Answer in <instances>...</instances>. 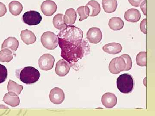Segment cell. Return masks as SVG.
I'll list each match as a JSON object with an SVG mask.
<instances>
[{
    "label": "cell",
    "instance_id": "52a82bcc",
    "mask_svg": "<svg viewBox=\"0 0 155 116\" xmlns=\"http://www.w3.org/2000/svg\"><path fill=\"white\" fill-rule=\"evenodd\" d=\"M55 62V59L50 54L43 55L39 59L38 65L40 68L44 71H48L53 69Z\"/></svg>",
    "mask_w": 155,
    "mask_h": 116
},
{
    "label": "cell",
    "instance_id": "9a60e30c",
    "mask_svg": "<svg viewBox=\"0 0 155 116\" xmlns=\"http://www.w3.org/2000/svg\"><path fill=\"white\" fill-rule=\"evenodd\" d=\"M121 44L117 43H111L104 46L103 50L105 52L110 54L116 55L119 54L122 50Z\"/></svg>",
    "mask_w": 155,
    "mask_h": 116
},
{
    "label": "cell",
    "instance_id": "8fae6325",
    "mask_svg": "<svg viewBox=\"0 0 155 116\" xmlns=\"http://www.w3.org/2000/svg\"><path fill=\"white\" fill-rule=\"evenodd\" d=\"M71 68V65L66 60L63 59L57 62L55 72L60 77H64L68 74Z\"/></svg>",
    "mask_w": 155,
    "mask_h": 116
},
{
    "label": "cell",
    "instance_id": "836d02e7",
    "mask_svg": "<svg viewBox=\"0 0 155 116\" xmlns=\"http://www.w3.org/2000/svg\"><path fill=\"white\" fill-rule=\"evenodd\" d=\"M0 108H9L7 107L5 105H0Z\"/></svg>",
    "mask_w": 155,
    "mask_h": 116
},
{
    "label": "cell",
    "instance_id": "e0dca14e",
    "mask_svg": "<svg viewBox=\"0 0 155 116\" xmlns=\"http://www.w3.org/2000/svg\"><path fill=\"white\" fill-rule=\"evenodd\" d=\"M3 101L12 107L17 106L20 103L19 97L15 93L12 92L6 93L3 98Z\"/></svg>",
    "mask_w": 155,
    "mask_h": 116
},
{
    "label": "cell",
    "instance_id": "4dcf8cb0",
    "mask_svg": "<svg viewBox=\"0 0 155 116\" xmlns=\"http://www.w3.org/2000/svg\"><path fill=\"white\" fill-rule=\"evenodd\" d=\"M7 11L5 5L0 2V17H4L7 13Z\"/></svg>",
    "mask_w": 155,
    "mask_h": 116
},
{
    "label": "cell",
    "instance_id": "2e32d148",
    "mask_svg": "<svg viewBox=\"0 0 155 116\" xmlns=\"http://www.w3.org/2000/svg\"><path fill=\"white\" fill-rule=\"evenodd\" d=\"M20 37L23 42L27 45L33 44L36 40V37L34 33L28 29L22 31Z\"/></svg>",
    "mask_w": 155,
    "mask_h": 116
},
{
    "label": "cell",
    "instance_id": "7a4b0ae2",
    "mask_svg": "<svg viewBox=\"0 0 155 116\" xmlns=\"http://www.w3.org/2000/svg\"><path fill=\"white\" fill-rule=\"evenodd\" d=\"M16 75L22 83L31 84L38 81L40 74L38 70L34 67L28 66L17 70Z\"/></svg>",
    "mask_w": 155,
    "mask_h": 116
},
{
    "label": "cell",
    "instance_id": "3957f363",
    "mask_svg": "<svg viewBox=\"0 0 155 116\" xmlns=\"http://www.w3.org/2000/svg\"><path fill=\"white\" fill-rule=\"evenodd\" d=\"M117 88L124 94H128L133 90L134 81L133 77L129 74H124L118 77L116 81Z\"/></svg>",
    "mask_w": 155,
    "mask_h": 116
},
{
    "label": "cell",
    "instance_id": "8992f818",
    "mask_svg": "<svg viewBox=\"0 0 155 116\" xmlns=\"http://www.w3.org/2000/svg\"><path fill=\"white\" fill-rule=\"evenodd\" d=\"M116 66L117 70L120 72L129 71L131 69L132 62L130 56L127 54H124L119 57H117Z\"/></svg>",
    "mask_w": 155,
    "mask_h": 116
},
{
    "label": "cell",
    "instance_id": "5b68a950",
    "mask_svg": "<svg viewBox=\"0 0 155 116\" xmlns=\"http://www.w3.org/2000/svg\"><path fill=\"white\" fill-rule=\"evenodd\" d=\"M42 19L41 15L37 11H30L25 12L22 17L23 22L28 25H36L40 23Z\"/></svg>",
    "mask_w": 155,
    "mask_h": 116
},
{
    "label": "cell",
    "instance_id": "cb8c5ba5",
    "mask_svg": "<svg viewBox=\"0 0 155 116\" xmlns=\"http://www.w3.org/2000/svg\"><path fill=\"white\" fill-rule=\"evenodd\" d=\"M14 53L9 49H2L0 51V62L9 63L13 59Z\"/></svg>",
    "mask_w": 155,
    "mask_h": 116
},
{
    "label": "cell",
    "instance_id": "484cf974",
    "mask_svg": "<svg viewBox=\"0 0 155 116\" xmlns=\"http://www.w3.org/2000/svg\"><path fill=\"white\" fill-rule=\"evenodd\" d=\"M77 12L80 18L79 19L80 22L86 19L89 17V10L88 7L85 6H81L77 9Z\"/></svg>",
    "mask_w": 155,
    "mask_h": 116
},
{
    "label": "cell",
    "instance_id": "4fadbf2b",
    "mask_svg": "<svg viewBox=\"0 0 155 116\" xmlns=\"http://www.w3.org/2000/svg\"><path fill=\"white\" fill-rule=\"evenodd\" d=\"M19 41L14 37H9L5 40L2 45V49L7 48L14 53L19 47Z\"/></svg>",
    "mask_w": 155,
    "mask_h": 116
},
{
    "label": "cell",
    "instance_id": "6da1fadb",
    "mask_svg": "<svg viewBox=\"0 0 155 116\" xmlns=\"http://www.w3.org/2000/svg\"><path fill=\"white\" fill-rule=\"evenodd\" d=\"M58 40L61 57L72 66L90 53V46L84 40H66L58 37Z\"/></svg>",
    "mask_w": 155,
    "mask_h": 116
},
{
    "label": "cell",
    "instance_id": "f1b7e54d",
    "mask_svg": "<svg viewBox=\"0 0 155 116\" xmlns=\"http://www.w3.org/2000/svg\"><path fill=\"white\" fill-rule=\"evenodd\" d=\"M116 58H115L111 60L110 63L109 64V69L110 72H111L112 74H114V75H116V74H119L120 73V72L117 70L116 69Z\"/></svg>",
    "mask_w": 155,
    "mask_h": 116
},
{
    "label": "cell",
    "instance_id": "7c38bea8",
    "mask_svg": "<svg viewBox=\"0 0 155 116\" xmlns=\"http://www.w3.org/2000/svg\"><path fill=\"white\" fill-rule=\"evenodd\" d=\"M102 103L106 108H111L116 105L117 98L116 95L111 92H107L102 97Z\"/></svg>",
    "mask_w": 155,
    "mask_h": 116
},
{
    "label": "cell",
    "instance_id": "83f0119b",
    "mask_svg": "<svg viewBox=\"0 0 155 116\" xmlns=\"http://www.w3.org/2000/svg\"><path fill=\"white\" fill-rule=\"evenodd\" d=\"M8 70L4 65L0 64V84L4 83L8 77Z\"/></svg>",
    "mask_w": 155,
    "mask_h": 116
},
{
    "label": "cell",
    "instance_id": "ac0fdd59",
    "mask_svg": "<svg viewBox=\"0 0 155 116\" xmlns=\"http://www.w3.org/2000/svg\"><path fill=\"white\" fill-rule=\"evenodd\" d=\"M77 18L76 11L73 8L67 9L64 16V23L67 25H72L75 24Z\"/></svg>",
    "mask_w": 155,
    "mask_h": 116
},
{
    "label": "cell",
    "instance_id": "277c9868",
    "mask_svg": "<svg viewBox=\"0 0 155 116\" xmlns=\"http://www.w3.org/2000/svg\"><path fill=\"white\" fill-rule=\"evenodd\" d=\"M41 41L47 49L54 50L58 46V37L54 32L46 31L42 35Z\"/></svg>",
    "mask_w": 155,
    "mask_h": 116
},
{
    "label": "cell",
    "instance_id": "f546056e",
    "mask_svg": "<svg viewBox=\"0 0 155 116\" xmlns=\"http://www.w3.org/2000/svg\"><path fill=\"white\" fill-rule=\"evenodd\" d=\"M140 29L145 34H147V19H143L140 22Z\"/></svg>",
    "mask_w": 155,
    "mask_h": 116
},
{
    "label": "cell",
    "instance_id": "ffe728a7",
    "mask_svg": "<svg viewBox=\"0 0 155 116\" xmlns=\"http://www.w3.org/2000/svg\"><path fill=\"white\" fill-rule=\"evenodd\" d=\"M102 4L105 12L109 14L115 12L118 6L117 0H102Z\"/></svg>",
    "mask_w": 155,
    "mask_h": 116
},
{
    "label": "cell",
    "instance_id": "1f68e13d",
    "mask_svg": "<svg viewBox=\"0 0 155 116\" xmlns=\"http://www.w3.org/2000/svg\"><path fill=\"white\" fill-rule=\"evenodd\" d=\"M143 1L144 0H128V2L131 5L134 7H138Z\"/></svg>",
    "mask_w": 155,
    "mask_h": 116
},
{
    "label": "cell",
    "instance_id": "7402d4cb",
    "mask_svg": "<svg viewBox=\"0 0 155 116\" xmlns=\"http://www.w3.org/2000/svg\"><path fill=\"white\" fill-rule=\"evenodd\" d=\"M9 11L12 15L17 16L21 14L23 10L22 4L17 1H12L9 5Z\"/></svg>",
    "mask_w": 155,
    "mask_h": 116
},
{
    "label": "cell",
    "instance_id": "d4e9b609",
    "mask_svg": "<svg viewBox=\"0 0 155 116\" xmlns=\"http://www.w3.org/2000/svg\"><path fill=\"white\" fill-rule=\"evenodd\" d=\"M23 89V86L22 85L17 84L13 80H9L8 85V92L15 93L18 96L21 93Z\"/></svg>",
    "mask_w": 155,
    "mask_h": 116
},
{
    "label": "cell",
    "instance_id": "d6a6232c",
    "mask_svg": "<svg viewBox=\"0 0 155 116\" xmlns=\"http://www.w3.org/2000/svg\"><path fill=\"white\" fill-rule=\"evenodd\" d=\"M140 9L145 16H147V1L144 0L140 5Z\"/></svg>",
    "mask_w": 155,
    "mask_h": 116
},
{
    "label": "cell",
    "instance_id": "ba28073f",
    "mask_svg": "<svg viewBox=\"0 0 155 116\" xmlns=\"http://www.w3.org/2000/svg\"><path fill=\"white\" fill-rule=\"evenodd\" d=\"M87 38L90 43L94 44L99 43L102 39V33L100 28L93 27L87 32Z\"/></svg>",
    "mask_w": 155,
    "mask_h": 116
},
{
    "label": "cell",
    "instance_id": "30bf717a",
    "mask_svg": "<svg viewBox=\"0 0 155 116\" xmlns=\"http://www.w3.org/2000/svg\"><path fill=\"white\" fill-rule=\"evenodd\" d=\"M58 6L55 2L51 0H47L43 2L41 6V10L45 16L51 17L57 11Z\"/></svg>",
    "mask_w": 155,
    "mask_h": 116
},
{
    "label": "cell",
    "instance_id": "603a6c76",
    "mask_svg": "<svg viewBox=\"0 0 155 116\" xmlns=\"http://www.w3.org/2000/svg\"><path fill=\"white\" fill-rule=\"evenodd\" d=\"M64 16L63 14H58L54 16L53 19V25L55 28L58 30H63L67 26V24L64 23Z\"/></svg>",
    "mask_w": 155,
    "mask_h": 116
},
{
    "label": "cell",
    "instance_id": "4316f807",
    "mask_svg": "<svg viewBox=\"0 0 155 116\" xmlns=\"http://www.w3.org/2000/svg\"><path fill=\"white\" fill-rule=\"evenodd\" d=\"M137 64L140 66H147V52H140L136 56Z\"/></svg>",
    "mask_w": 155,
    "mask_h": 116
},
{
    "label": "cell",
    "instance_id": "9c48e42d",
    "mask_svg": "<svg viewBox=\"0 0 155 116\" xmlns=\"http://www.w3.org/2000/svg\"><path fill=\"white\" fill-rule=\"evenodd\" d=\"M49 98L51 102L54 104H61L65 99V94L61 89L55 87L50 92Z\"/></svg>",
    "mask_w": 155,
    "mask_h": 116
},
{
    "label": "cell",
    "instance_id": "44dd1931",
    "mask_svg": "<svg viewBox=\"0 0 155 116\" xmlns=\"http://www.w3.org/2000/svg\"><path fill=\"white\" fill-rule=\"evenodd\" d=\"M124 22L120 17H112L109 20V25L110 28L114 31H119L124 27Z\"/></svg>",
    "mask_w": 155,
    "mask_h": 116
},
{
    "label": "cell",
    "instance_id": "5bb4252c",
    "mask_svg": "<svg viewBox=\"0 0 155 116\" xmlns=\"http://www.w3.org/2000/svg\"><path fill=\"white\" fill-rule=\"evenodd\" d=\"M125 19L128 22H137L141 18V14L137 9H130L125 12Z\"/></svg>",
    "mask_w": 155,
    "mask_h": 116
},
{
    "label": "cell",
    "instance_id": "d6986e66",
    "mask_svg": "<svg viewBox=\"0 0 155 116\" xmlns=\"http://www.w3.org/2000/svg\"><path fill=\"white\" fill-rule=\"evenodd\" d=\"M86 6L88 7L89 10L90 17H96L101 12V6L97 1L94 0L89 1Z\"/></svg>",
    "mask_w": 155,
    "mask_h": 116
}]
</instances>
